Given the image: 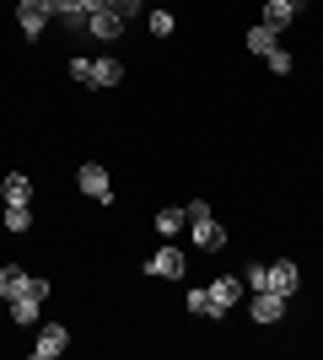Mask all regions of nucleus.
<instances>
[{
	"instance_id": "nucleus-1",
	"label": "nucleus",
	"mask_w": 323,
	"mask_h": 360,
	"mask_svg": "<svg viewBox=\"0 0 323 360\" xmlns=\"http://www.w3.org/2000/svg\"><path fill=\"white\" fill-rule=\"evenodd\" d=\"M189 231H194V242H200L205 253L227 248V226L210 215V205H205V199H194V205H189Z\"/></svg>"
},
{
	"instance_id": "nucleus-2",
	"label": "nucleus",
	"mask_w": 323,
	"mask_h": 360,
	"mask_svg": "<svg viewBox=\"0 0 323 360\" xmlns=\"http://www.w3.org/2000/svg\"><path fill=\"white\" fill-rule=\"evenodd\" d=\"M286 307H291V296H280V290H253L248 317H253V323H280V317H286Z\"/></svg>"
},
{
	"instance_id": "nucleus-3",
	"label": "nucleus",
	"mask_w": 323,
	"mask_h": 360,
	"mask_svg": "<svg viewBox=\"0 0 323 360\" xmlns=\"http://www.w3.org/2000/svg\"><path fill=\"white\" fill-rule=\"evenodd\" d=\"M65 345H70V328H65V323H44V328H38V339H32V360L65 355Z\"/></svg>"
},
{
	"instance_id": "nucleus-4",
	"label": "nucleus",
	"mask_w": 323,
	"mask_h": 360,
	"mask_svg": "<svg viewBox=\"0 0 323 360\" xmlns=\"http://www.w3.org/2000/svg\"><path fill=\"white\" fill-rule=\"evenodd\" d=\"M184 269H189V258L178 253V248H162L156 258H146V274H151V280H178Z\"/></svg>"
},
{
	"instance_id": "nucleus-5",
	"label": "nucleus",
	"mask_w": 323,
	"mask_h": 360,
	"mask_svg": "<svg viewBox=\"0 0 323 360\" xmlns=\"http://www.w3.org/2000/svg\"><path fill=\"white\" fill-rule=\"evenodd\" d=\"M81 194L87 199H97V205H108V199H113V183H108V172L97 162H87L81 167Z\"/></svg>"
},
{
	"instance_id": "nucleus-6",
	"label": "nucleus",
	"mask_w": 323,
	"mask_h": 360,
	"mask_svg": "<svg viewBox=\"0 0 323 360\" xmlns=\"http://www.w3.org/2000/svg\"><path fill=\"white\" fill-rule=\"evenodd\" d=\"M16 27L27 32V38H38V32L49 27V6L44 0H22V6H16Z\"/></svg>"
},
{
	"instance_id": "nucleus-7",
	"label": "nucleus",
	"mask_w": 323,
	"mask_h": 360,
	"mask_svg": "<svg viewBox=\"0 0 323 360\" xmlns=\"http://www.w3.org/2000/svg\"><path fill=\"white\" fill-rule=\"evenodd\" d=\"M87 32H92V38H103V44H113V38L124 32V22H119V11H108V6H103V11L87 16Z\"/></svg>"
},
{
	"instance_id": "nucleus-8",
	"label": "nucleus",
	"mask_w": 323,
	"mask_h": 360,
	"mask_svg": "<svg viewBox=\"0 0 323 360\" xmlns=\"http://www.w3.org/2000/svg\"><path fill=\"white\" fill-rule=\"evenodd\" d=\"M296 285H302V274H296V264H291V258L270 264V290H280V296H296Z\"/></svg>"
},
{
	"instance_id": "nucleus-9",
	"label": "nucleus",
	"mask_w": 323,
	"mask_h": 360,
	"mask_svg": "<svg viewBox=\"0 0 323 360\" xmlns=\"http://www.w3.org/2000/svg\"><path fill=\"white\" fill-rule=\"evenodd\" d=\"M205 290H210V296L215 301H221V307H227V312H232V307H237V301H243V280H237V274H221V280H215V285H205Z\"/></svg>"
},
{
	"instance_id": "nucleus-10",
	"label": "nucleus",
	"mask_w": 323,
	"mask_h": 360,
	"mask_svg": "<svg viewBox=\"0 0 323 360\" xmlns=\"http://www.w3.org/2000/svg\"><path fill=\"white\" fill-rule=\"evenodd\" d=\"M0 194H6V205H27V199H32V183H27V172H6Z\"/></svg>"
},
{
	"instance_id": "nucleus-11",
	"label": "nucleus",
	"mask_w": 323,
	"mask_h": 360,
	"mask_svg": "<svg viewBox=\"0 0 323 360\" xmlns=\"http://www.w3.org/2000/svg\"><path fill=\"white\" fill-rule=\"evenodd\" d=\"M275 27H264V22H259V27H248V54H259V60H270V54H275Z\"/></svg>"
},
{
	"instance_id": "nucleus-12",
	"label": "nucleus",
	"mask_w": 323,
	"mask_h": 360,
	"mask_svg": "<svg viewBox=\"0 0 323 360\" xmlns=\"http://www.w3.org/2000/svg\"><path fill=\"white\" fill-rule=\"evenodd\" d=\"M184 301H189V312H194V317H227V307H221L210 290H189Z\"/></svg>"
},
{
	"instance_id": "nucleus-13",
	"label": "nucleus",
	"mask_w": 323,
	"mask_h": 360,
	"mask_svg": "<svg viewBox=\"0 0 323 360\" xmlns=\"http://www.w3.org/2000/svg\"><path fill=\"white\" fill-rule=\"evenodd\" d=\"M302 11V6H296V0H270V6H264V27H286V22H291V16Z\"/></svg>"
},
{
	"instance_id": "nucleus-14",
	"label": "nucleus",
	"mask_w": 323,
	"mask_h": 360,
	"mask_svg": "<svg viewBox=\"0 0 323 360\" xmlns=\"http://www.w3.org/2000/svg\"><path fill=\"white\" fill-rule=\"evenodd\" d=\"M124 65L119 60H92V86H119Z\"/></svg>"
},
{
	"instance_id": "nucleus-15",
	"label": "nucleus",
	"mask_w": 323,
	"mask_h": 360,
	"mask_svg": "<svg viewBox=\"0 0 323 360\" xmlns=\"http://www.w3.org/2000/svg\"><path fill=\"white\" fill-rule=\"evenodd\" d=\"M22 285H27V274L16 269V264H6V269H0V296L11 301V296H16V290H22Z\"/></svg>"
},
{
	"instance_id": "nucleus-16",
	"label": "nucleus",
	"mask_w": 323,
	"mask_h": 360,
	"mask_svg": "<svg viewBox=\"0 0 323 360\" xmlns=\"http://www.w3.org/2000/svg\"><path fill=\"white\" fill-rule=\"evenodd\" d=\"M184 226H189V210H162V215H156V231H162V237L184 231Z\"/></svg>"
},
{
	"instance_id": "nucleus-17",
	"label": "nucleus",
	"mask_w": 323,
	"mask_h": 360,
	"mask_svg": "<svg viewBox=\"0 0 323 360\" xmlns=\"http://www.w3.org/2000/svg\"><path fill=\"white\" fill-rule=\"evenodd\" d=\"M38 312H44V301H32V296H16L11 301V317H16V323H32Z\"/></svg>"
},
{
	"instance_id": "nucleus-18",
	"label": "nucleus",
	"mask_w": 323,
	"mask_h": 360,
	"mask_svg": "<svg viewBox=\"0 0 323 360\" xmlns=\"http://www.w3.org/2000/svg\"><path fill=\"white\" fill-rule=\"evenodd\" d=\"M146 22H151V32H156V38H172V32H178V16H172V11H151Z\"/></svg>"
},
{
	"instance_id": "nucleus-19",
	"label": "nucleus",
	"mask_w": 323,
	"mask_h": 360,
	"mask_svg": "<svg viewBox=\"0 0 323 360\" xmlns=\"http://www.w3.org/2000/svg\"><path fill=\"white\" fill-rule=\"evenodd\" d=\"M6 226H11V231H27L32 226V205H6Z\"/></svg>"
},
{
	"instance_id": "nucleus-20",
	"label": "nucleus",
	"mask_w": 323,
	"mask_h": 360,
	"mask_svg": "<svg viewBox=\"0 0 323 360\" xmlns=\"http://www.w3.org/2000/svg\"><path fill=\"white\" fill-rule=\"evenodd\" d=\"M108 11H119V22H135V16H140V0H113Z\"/></svg>"
},
{
	"instance_id": "nucleus-21",
	"label": "nucleus",
	"mask_w": 323,
	"mask_h": 360,
	"mask_svg": "<svg viewBox=\"0 0 323 360\" xmlns=\"http://www.w3.org/2000/svg\"><path fill=\"white\" fill-rule=\"evenodd\" d=\"M270 70H275V75H291V54H286V49H275V54H270Z\"/></svg>"
},
{
	"instance_id": "nucleus-22",
	"label": "nucleus",
	"mask_w": 323,
	"mask_h": 360,
	"mask_svg": "<svg viewBox=\"0 0 323 360\" xmlns=\"http://www.w3.org/2000/svg\"><path fill=\"white\" fill-rule=\"evenodd\" d=\"M70 75H76V81H87V86H92V60H81V54H76V60H70Z\"/></svg>"
},
{
	"instance_id": "nucleus-23",
	"label": "nucleus",
	"mask_w": 323,
	"mask_h": 360,
	"mask_svg": "<svg viewBox=\"0 0 323 360\" xmlns=\"http://www.w3.org/2000/svg\"><path fill=\"white\" fill-rule=\"evenodd\" d=\"M296 6H308V0H296Z\"/></svg>"
}]
</instances>
